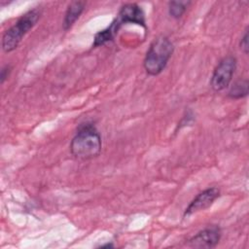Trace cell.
<instances>
[{
    "instance_id": "8fae6325",
    "label": "cell",
    "mask_w": 249,
    "mask_h": 249,
    "mask_svg": "<svg viewBox=\"0 0 249 249\" xmlns=\"http://www.w3.org/2000/svg\"><path fill=\"white\" fill-rule=\"evenodd\" d=\"M191 4L190 1H171L168 4L169 15L174 18H179L186 12L188 6Z\"/></svg>"
},
{
    "instance_id": "6da1fadb",
    "label": "cell",
    "mask_w": 249,
    "mask_h": 249,
    "mask_svg": "<svg viewBox=\"0 0 249 249\" xmlns=\"http://www.w3.org/2000/svg\"><path fill=\"white\" fill-rule=\"evenodd\" d=\"M101 149V135L91 124H82L70 143V152L78 160L94 159L99 156Z\"/></svg>"
},
{
    "instance_id": "277c9868",
    "label": "cell",
    "mask_w": 249,
    "mask_h": 249,
    "mask_svg": "<svg viewBox=\"0 0 249 249\" xmlns=\"http://www.w3.org/2000/svg\"><path fill=\"white\" fill-rule=\"evenodd\" d=\"M236 68V59L231 55H228L220 60L215 67L211 80L210 86L213 90L221 91L229 87L231 82L234 70Z\"/></svg>"
},
{
    "instance_id": "ba28073f",
    "label": "cell",
    "mask_w": 249,
    "mask_h": 249,
    "mask_svg": "<svg viewBox=\"0 0 249 249\" xmlns=\"http://www.w3.org/2000/svg\"><path fill=\"white\" fill-rule=\"evenodd\" d=\"M86 3L83 1H73L68 5V8L66 10L64 19H63V29L68 30L72 27V25L75 23V21L79 18L81 14L83 13L85 9Z\"/></svg>"
},
{
    "instance_id": "52a82bcc",
    "label": "cell",
    "mask_w": 249,
    "mask_h": 249,
    "mask_svg": "<svg viewBox=\"0 0 249 249\" xmlns=\"http://www.w3.org/2000/svg\"><path fill=\"white\" fill-rule=\"evenodd\" d=\"M221 238V231L218 227H211L198 231L188 240V245L195 248L215 247Z\"/></svg>"
},
{
    "instance_id": "7a4b0ae2",
    "label": "cell",
    "mask_w": 249,
    "mask_h": 249,
    "mask_svg": "<svg viewBox=\"0 0 249 249\" xmlns=\"http://www.w3.org/2000/svg\"><path fill=\"white\" fill-rule=\"evenodd\" d=\"M174 51L172 42L164 36L156 38L149 47L145 55L143 66L150 76H157L165 68Z\"/></svg>"
},
{
    "instance_id": "3957f363",
    "label": "cell",
    "mask_w": 249,
    "mask_h": 249,
    "mask_svg": "<svg viewBox=\"0 0 249 249\" xmlns=\"http://www.w3.org/2000/svg\"><path fill=\"white\" fill-rule=\"evenodd\" d=\"M41 12L38 8L23 14L17 22L7 29L2 37V49L5 53L13 52L18 48L25 34L32 29L40 18Z\"/></svg>"
},
{
    "instance_id": "8992f818",
    "label": "cell",
    "mask_w": 249,
    "mask_h": 249,
    "mask_svg": "<svg viewBox=\"0 0 249 249\" xmlns=\"http://www.w3.org/2000/svg\"><path fill=\"white\" fill-rule=\"evenodd\" d=\"M219 196H220V190L215 187L208 188L202 191L187 206V208L184 211V217L190 216L194 213H196L198 211L208 208L219 197Z\"/></svg>"
},
{
    "instance_id": "30bf717a",
    "label": "cell",
    "mask_w": 249,
    "mask_h": 249,
    "mask_svg": "<svg viewBox=\"0 0 249 249\" xmlns=\"http://www.w3.org/2000/svg\"><path fill=\"white\" fill-rule=\"evenodd\" d=\"M248 80H239L236 81L229 90L228 95L232 99H239L245 97L248 94Z\"/></svg>"
},
{
    "instance_id": "5b68a950",
    "label": "cell",
    "mask_w": 249,
    "mask_h": 249,
    "mask_svg": "<svg viewBox=\"0 0 249 249\" xmlns=\"http://www.w3.org/2000/svg\"><path fill=\"white\" fill-rule=\"evenodd\" d=\"M112 22L118 29L126 23H135L146 29L144 13L142 9L135 3H128L122 6L117 18Z\"/></svg>"
},
{
    "instance_id": "9c48e42d",
    "label": "cell",
    "mask_w": 249,
    "mask_h": 249,
    "mask_svg": "<svg viewBox=\"0 0 249 249\" xmlns=\"http://www.w3.org/2000/svg\"><path fill=\"white\" fill-rule=\"evenodd\" d=\"M118 33V30L115 28V26L111 23L107 28L97 32L94 36V40H93V47H99L104 45L105 43L113 40V38L115 37V35Z\"/></svg>"
},
{
    "instance_id": "4fadbf2b",
    "label": "cell",
    "mask_w": 249,
    "mask_h": 249,
    "mask_svg": "<svg viewBox=\"0 0 249 249\" xmlns=\"http://www.w3.org/2000/svg\"><path fill=\"white\" fill-rule=\"evenodd\" d=\"M10 67L8 65L4 66L1 70V74H0V80H1V84H3L5 82V80L8 78V75L10 73Z\"/></svg>"
},
{
    "instance_id": "7c38bea8",
    "label": "cell",
    "mask_w": 249,
    "mask_h": 249,
    "mask_svg": "<svg viewBox=\"0 0 249 249\" xmlns=\"http://www.w3.org/2000/svg\"><path fill=\"white\" fill-rule=\"evenodd\" d=\"M240 49L243 51V53L245 54L248 53V50H249V47H248V29L245 30L241 40H240Z\"/></svg>"
},
{
    "instance_id": "5bb4252c",
    "label": "cell",
    "mask_w": 249,
    "mask_h": 249,
    "mask_svg": "<svg viewBox=\"0 0 249 249\" xmlns=\"http://www.w3.org/2000/svg\"><path fill=\"white\" fill-rule=\"evenodd\" d=\"M100 247H113V244H105V245H101Z\"/></svg>"
}]
</instances>
